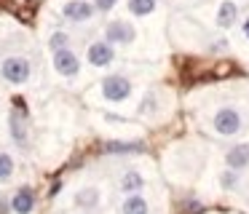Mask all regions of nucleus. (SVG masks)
Returning <instances> with one entry per match:
<instances>
[{
  "label": "nucleus",
  "mask_w": 249,
  "mask_h": 214,
  "mask_svg": "<svg viewBox=\"0 0 249 214\" xmlns=\"http://www.w3.org/2000/svg\"><path fill=\"white\" fill-rule=\"evenodd\" d=\"M105 40L110 43V46H131V43L137 40V30L134 24H129V21H110L107 27H105Z\"/></svg>",
  "instance_id": "obj_4"
},
{
  "label": "nucleus",
  "mask_w": 249,
  "mask_h": 214,
  "mask_svg": "<svg viewBox=\"0 0 249 214\" xmlns=\"http://www.w3.org/2000/svg\"><path fill=\"white\" fill-rule=\"evenodd\" d=\"M67 46H70V35H67L65 30L51 32V37H49V48H51V51H59V48H67Z\"/></svg>",
  "instance_id": "obj_17"
},
{
  "label": "nucleus",
  "mask_w": 249,
  "mask_h": 214,
  "mask_svg": "<svg viewBox=\"0 0 249 214\" xmlns=\"http://www.w3.org/2000/svg\"><path fill=\"white\" fill-rule=\"evenodd\" d=\"M129 14H134V16H150L153 11H156V0H129Z\"/></svg>",
  "instance_id": "obj_16"
},
{
  "label": "nucleus",
  "mask_w": 249,
  "mask_h": 214,
  "mask_svg": "<svg viewBox=\"0 0 249 214\" xmlns=\"http://www.w3.org/2000/svg\"><path fill=\"white\" fill-rule=\"evenodd\" d=\"M115 3H118V0H94V11H99V14H107V11H113L115 8Z\"/></svg>",
  "instance_id": "obj_20"
},
{
  "label": "nucleus",
  "mask_w": 249,
  "mask_h": 214,
  "mask_svg": "<svg viewBox=\"0 0 249 214\" xmlns=\"http://www.w3.org/2000/svg\"><path fill=\"white\" fill-rule=\"evenodd\" d=\"M86 56H89V64H91V67H107L115 59V48L110 46L107 40H94L91 46H89Z\"/></svg>",
  "instance_id": "obj_7"
},
{
  "label": "nucleus",
  "mask_w": 249,
  "mask_h": 214,
  "mask_svg": "<svg viewBox=\"0 0 249 214\" xmlns=\"http://www.w3.org/2000/svg\"><path fill=\"white\" fill-rule=\"evenodd\" d=\"M11 174H14V158L8 153H0V182L11 179Z\"/></svg>",
  "instance_id": "obj_18"
},
{
  "label": "nucleus",
  "mask_w": 249,
  "mask_h": 214,
  "mask_svg": "<svg viewBox=\"0 0 249 214\" xmlns=\"http://www.w3.org/2000/svg\"><path fill=\"white\" fill-rule=\"evenodd\" d=\"M94 14H97V11H94V5L89 3V0H67V3L62 5V16H65L67 21H72V24H83V21H89Z\"/></svg>",
  "instance_id": "obj_6"
},
{
  "label": "nucleus",
  "mask_w": 249,
  "mask_h": 214,
  "mask_svg": "<svg viewBox=\"0 0 249 214\" xmlns=\"http://www.w3.org/2000/svg\"><path fill=\"white\" fill-rule=\"evenodd\" d=\"M225 163H228V169H233V171L247 169L249 166V144H236V147H231L225 155Z\"/></svg>",
  "instance_id": "obj_10"
},
{
  "label": "nucleus",
  "mask_w": 249,
  "mask_h": 214,
  "mask_svg": "<svg viewBox=\"0 0 249 214\" xmlns=\"http://www.w3.org/2000/svg\"><path fill=\"white\" fill-rule=\"evenodd\" d=\"M54 70L62 78H75L81 72V59H78V54L70 46L59 48V51H54Z\"/></svg>",
  "instance_id": "obj_5"
},
{
  "label": "nucleus",
  "mask_w": 249,
  "mask_h": 214,
  "mask_svg": "<svg viewBox=\"0 0 249 214\" xmlns=\"http://www.w3.org/2000/svg\"><path fill=\"white\" fill-rule=\"evenodd\" d=\"M97 203H99V190H97V187H83V190L75 193V206L94 209Z\"/></svg>",
  "instance_id": "obj_14"
},
{
  "label": "nucleus",
  "mask_w": 249,
  "mask_h": 214,
  "mask_svg": "<svg viewBox=\"0 0 249 214\" xmlns=\"http://www.w3.org/2000/svg\"><path fill=\"white\" fill-rule=\"evenodd\" d=\"M238 19V5L233 0H222L220 3V11H217V27L220 30H231Z\"/></svg>",
  "instance_id": "obj_11"
},
{
  "label": "nucleus",
  "mask_w": 249,
  "mask_h": 214,
  "mask_svg": "<svg viewBox=\"0 0 249 214\" xmlns=\"http://www.w3.org/2000/svg\"><path fill=\"white\" fill-rule=\"evenodd\" d=\"M147 212H150V206H147L142 193H126L124 203H121V214H147Z\"/></svg>",
  "instance_id": "obj_12"
},
{
  "label": "nucleus",
  "mask_w": 249,
  "mask_h": 214,
  "mask_svg": "<svg viewBox=\"0 0 249 214\" xmlns=\"http://www.w3.org/2000/svg\"><path fill=\"white\" fill-rule=\"evenodd\" d=\"M8 206H11L14 214H33L35 212V190H33V187H27V185L19 187V190L11 196Z\"/></svg>",
  "instance_id": "obj_8"
},
{
  "label": "nucleus",
  "mask_w": 249,
  "mask_h": 214,
  "mask_svg": "<svg viewBox=\"0 0 249 214\" xmlns=\"http://www.w3.org/2000/svg\"><path fill=\"white\" fill-rule=\"evenodd\" d=\"M8 126H11V139L19 144V147H24V144H27V121H24V115L19 110H11Z\"/></svg>",
  "instance_id": "obj_9"
},
{
  "label": "nucleus",
  "mask_w": 249,
  "mask_h": 214,
  "mask_svg": "<svg viewBox=\"0 0 249 214\" xmlns=\"http://www.w3.org/2000/svg\"><path fill=\"white\" fill-rule=\"evenodd\" d=\"M142 187H145V177L140 171H126L124 179H121V190L124 193H142Z\"/></svg>",
  "instance_id": "obj_13"
},
{
  "label": "nucleus",
  "mask_w": 249,
  "mask_h": 214,
  "mask_svg": "<svg viewBox=\"0 0 249 214\" xmlns=\"http://www.w3.org/2000/svg\"><path fill=\"white\" fill-rule=\"evenodd\" d=\"M105 150H107L110 155H126V153H140V150H145V147H142L140 142H107Z\"/></svg>",
  "instance_id": "obj_15"
},
{
  "label": "nucleus",
  "mask_w": 249,
  "mask_h": 214,
  "mask_svg": "<svg viewBox=\"0 0 249 214\" xmlns=\"http://www.w3.org/2000/svg\"><path fill=\"white\" fill-rule=\"evenodd\" d=\"M0 75L11 86H24L30 80V75H33V64L24 56H6L0 62Z\"/></svg>",
  "instance_id": "obj_1"
},
{
  "label": "nucleus",
  "mask_w": 249,
  "mask_h": 214,
  "mask_svg": "<svg viewBox=\"0 0 249 214\" xmlns=\"http://www.w3.org/2000/svg\"><path fill=\"white\" fill-rule=\"evenodd\" d=\"M241 112L236 110V107H220V110L214 112V118H212V126H214L217 134H222V137H233V134L241 131Z\"/></svg>",
  "instance_id": "obj_2"
},
{
  "label": "nucleus",
  "mask_w": 249,
  "mask_h": 214,
  "mask_svg": "<svg viewBox=\"0 0 249 214\" xmlns=\"http://www.w3.org/2000/svg\"><path fill=\"white\" fill-rule=\"evenodd\" d=\"M220 185L225 187V190H233V187L238 185V174H236L233 169H225V171L220 174Z\"/></svg>",
  "instance_id": "obj_19"
},
{
  "label": "nucleus",
  "mask_w": 249,
  "mask_h": 214,
  "mask_svg": "<svg viewBox=\"0 0 249 214\" xmlns=\"http://www.w3.org/2000/svg\"><path fill=\"white\" fill-rule=\"evenodd\" d=\"M102 96L107 102H126L131 96V80L126 78V75H107V78L102 80Z\"/></svg>",
  "instance_id": "obj_3"
},
{
  "label": "nucleus",
  "mask_w": 249,
  "mask_h": 214,
  "mask_svg": "<svg viewBox=\"0 0 249 214\" xmlns=\"http://www.w3.org/2000/svg\"><path fill=\"white\" fill-rule=\"evenodd\" d=\"M241 30H244V37H249V19H247V21H244V24H241Z\"/></svg>",
  "instance_id": "obj_21"
}]
</instances>
